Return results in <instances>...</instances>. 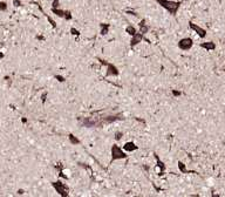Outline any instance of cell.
Masks as SVG:
<instances>
[{
  "instance_id": "cell-1",
  "label": "cell",
  "mask_w": 225,
  "mask_h": 197,
  "mask_svg": "<svg viewBox=\"0 0 225 197\" xmlns=\"http://www.w3.org/2000/svg\"><path fill=\"white\" fill-rule=\"evenodd\" d=\"M154 1H156L162 8H164L171 15H176L181 7V2L175 1V0H154Z\"/></svg>"
},
{
  "instance_id": "cell-2",
  "label": "cell",
  "mask_w": 225,
  "mask_h": 197,
  "mask_svg": "<svg viewBox=\"0 0 225 197\" xmlns=\"http://www.w3.org/2000/svg\"><path fill=\"white\" fill-rule=\"evenodd\" d=\"M52 185H53V188L55 189L56 193H57L60 196L67 197L68 195H69V189H68V187H67L65 183H62L61 181L53 182V183H52Z\"/></svg>"
},
{
  "instance_id": "cell-3",
  "label": "cell",
  "mask_w": 225,
  "mask_h": 197,
  "mask_svg": "<svg viewBox=\"0 0 225 197\" xmlns=\"http://www.w3.org/2000/svg\"><path fill=\"white\" fill-rule=\"evenodd\" d=\"M127 157V154L120 148V146L117 144H112V161L116 160H122V158Z\"/></svg>"
},
{
  "instance_id": "cell-4",
  "label": "cell",
  "mask_w": 225,
  "mask_h": 197,
  "mask_svg": "<svg viewBox=\"0 0 225 197\" xmlns=\"http://www.w3.org/2000/svg\"><path fill=\"white\" fill-rule=\"evenodd\" d=\"M99 61H100L102 65L107 66V76H117V75L120 74L117 67L114 66L112 63H109V62H107L106 60H102V59H99Z\"/></svg>"
},
{
  "instance_id": "cell-5",
  "label": "cell",
  "mask_w": 225,
  "mask_h": 197,
  "mask_svg": "<svg viewBox=\"0 0 225 197\" xmlns=\"http://www.w3.org/2000/svg\"><path fill=\"white\" fill-rule=\"evenodd\" d=\"M52 13L55 14L56 17L63 18V19H66V20L73 19V15H72L71 11H65V10H61L60 7H59V8H52Z\"/></svg>"
},
{
  "instance_id": "cell-6",
  "label": "cell",
  "mask_w": 225,
  "mask_h": 197,
  "mask_svg": "<svg viewBox=\"0 0 225 197\" xmlns=\"http://www.w3.org/2000/svg\"><path fill=\"white\" fill-rule=\"evenodd\" d=\"M193 46V41L191 38H183L178 41V48L182 51H189Z\"/></svg>"
},
{
  "instance_id": "cell-7",
  "label": "cell",
  "mask_w": 225,
  "mask_h": 197,
  "mask_svg": "<svg viewBox=\"0 0 225 197\" xmlns=\"http://www.w3.org/2000/svg\"><path fill=\"white\" fill-rule=\"evenodd\" d=\"M189 27L193 31V32H196L197 33V35L199 37V38H205L206 37V31L204 29V28H202L201 26H198V25H196V24H193L192 21H190L189 22Z\"/></svg>"
},
{
  "instance_id": "cell-8",
  "label": "cell",
  "mask_w": 225,
  "mask_h": 197,
  "mask_svg": "<svg viewBox=\"0 0 225 197\" xmlns=\"http://www.w3.org/2000/svg\"><path fill=\"white\" fill-rule=\"evenodd\" d=\"M143 40V34L142 33H136L135 35H132L130 39V47H135L137 46L141 41Z\"/></svg>"
},
{
  "instance_id": "cell-9",
  "label": "cell",
  "mask_w": 225,
  "mask_h": 197,
  "mask_svg": "<svg viewBox=\"0 0 225 197\" xmlns=\"http://www.w3.org/2000/svg\"><path fill=\"white\" fill-rule=\"evenodd\" d=\"M150 27L146 24V20H141V22H140V33H142L143 35L144 34H147L148 32H149Z\"/></svg>"
},
{
  "instance_id": "cell-10",
  "label": "cell",
  "mask_w": 225,
  "mask_h": 197,
  "mask_svg": "<svg viewBox=\"0 0 225 197\" xmlns=\"http://www.w3.org/2000/svg\"><path fill=\"white\" fill-rule=\"evenodd\" d=\"M138 149V147L134 143V142H127L124 146H123V150H126V151H135V150H137Z\"/></svg>"
},
{
  "instance_id": "cell-11",
  "label": "cell",
  "mask_w": 225,
  "mask_h": 197,
  "mask_svg": "<svg viewBox=\"0 0 225 197\" xmlns=\"http://www.w3.org/2000/svg\"><path fill=\"white\" fill-rule=\"evenodd\" d=\"M201 47H202V48H205L206 51H213V49L216 48V45H215V42H212V41H207V42L201 43Z\"/></svg>"
},
{
  "instance_id": "cell-12",
  "label": "cell",
  "mask_w": 225,
  "mask_h": 197,
  "mask_svg": "<svg viewBox=\"0 0 225 197\" xmlns=\"http://www.w3.org/2000/svg\"><path fill=\"white\" fill-rule=\"evenodd\" d=\"M100 27H101V35H106L108 34L109 32V28H110V25L109 24H100Z\"/></svg>"
},
{
  "instance_id": "cell-13",
  "label": "cell",
  "mask_w": 225,
  "mask_h": 197,
  "mask_svg": "<svg viewBox=\"0 0 225 197\" xmlns=\"http://www.w3.org/2000/svg\"><path fill=\"white\" fill-rule=\"evenodd\" d=\"M126 33L129 34L130 37H132V35H135V34L137 33V29H136V27H134L132 25H128V26L126 27Z\"/></svg>"
},
{
  "instance_id": "cell-14",
  "label": "cell",
  "mask_w": 225,
  "mask_h": 197,
  "mask_svg": "<svg viewBox=\"0 0 225 197\" xmlns=\"http://www.w3.org/2000/svg\"><path fill=\"white\" fill-rule=\"evenodd\" d=\"M155 158H156V161H157V165L160 167V169H161V171H160V175H163V171L165 170V165H164V163L158 158V156L155 154Z\"/></svg>"
},
{
  "instance_id": "cell-15",
  "label": "cell",
  "mask_w": 225,
  "mask_h": 197,
  "mask_svg": "<svg viewBox=\"0 0 225 197\" xmlns=\"http://www.w3.org/2000/svg\"><path fill=\"white\" fill-rule=\"evenodd\" d=\"M68 138H69V142H71L72 144H80V140L77 137H75L73 134H69V135H68Z\"/></svg>"
},
{
  "instance_id": "cell-16",
  "label": "cell",
  "mask_w": 225,
  "mask_h": 197,
  "mask_svg": "<svg viewBox=\"0 0 225 197\" xmlns=\"http://www.w3.org/2000/svg\"><path fill=\"white\" fill-rule=\"evenodd\" d=\"M8 8V5L6 1H0V12H6Z\"/></svg>"
},
{
  "instance_id": "cell-17",
  "label": "cell",
  "mask_w": 225,
  "mask_h": 197,
  "mask_svg": "<svg viewBox=\"0 0 225 197\" xmlns=\"http://www.w3.org/2000/svg\"><path fill=\"white\" fill-rule=\"evenodd\" d=\"M178 169H179L182 173H188V169H187V167H185V164H184L183 162H181V161H178Z\"/></svg>"
},
{
  "instance_id": "cell-18",
  "label": "cell",
  "mask_w": 225,
  "mask_h": 197,
  "mask_svg": "<svg viewBox=\"0 0 225 197\" xmlns=\"http://www.w3.org/2000/svg\"><path fill=\"white\" fill-rule=\"evenodd\" d=\"M60 7V0H53L52 1V8H59Z\"/></svg>"
},
{
  "instance_id": "cell-19",
  "label": "cell",
  "mask_w": 225,
  "mask_h": 197,
  "mask_svg": "<svg viewBox=\"0 0 225 197\" xmlns=\"http://www.w3.org/2000/svg\"><path fill=\"white\" fill-rule=\"evenodd\" d=\"M46 17H47V20H48V21L51 22V25H52V27H53V28H56V24H55V21H54V20L52 19L51 17H48L47 14H46Z\"/></svg>"
},
{
  "instance_id": "cell-20",
  "label": "cell",
  "mask_w": 225,
  "mask_h": 197,
  "mask_svg": "<svg viewBox=\"0 0 225 197\" xmlns=\"http://www.w3.org/2000/svg\"><path fill=\"white\" fill-rule=\"evenodd\" d=\"M71 33H72L73 35H80L79 29H76V28H74V27H72V28H71Z\"/></svg>"
},
{
  "instance_id": "cell-21",
  "label": "cell",
  "mask_w": 225,
  "mask_h": 197,
  "mask_svg": "<svg viewBox=\"0 0 225 197\" xmlns=\"http://www.w3.org/2000/svg\"><path fill=\"white\" fill-rule=\"evenodd\" d=\"M122 136H123V134H122V133H120V132H117V133L115 134V138H116V140H121Z\"/></svg>"
},
{
  "instance_id": "cell-22",
  "label": "cell",
  "mask_w": 225,
  "mask_h": 197,
  "mask_svg": "<svg viewBox=\"0 0 225 197\" xmlns=\"http://www.w3.org/2000/svg\"><path fill=\"white\" fill-rule=\"evenodd\" d=\"M13 5L15 7H19V6H21V1L20 0H13Z\"/></svg>"
},
{
  "instance_id": "cell-23",
  "label": "cell",
  "mask_w": 225,
  "mask_h": 197,
  "mask_svg": "<svg viewBox=\"0 0 225 197\" xmlns=\"http://www.w3.org/2000/svg\"><path fill=\"white\" fill-rule=\"evenodd\" d=\"M55 79L57 80V81H60V82H63V81H65V78L61 76V75H55Z\"/></svg>"
},
{
  "instance_id": "cell-24",
  "label": "cell",
  "mask_w": 225,
  "mask_h": 197,
  "mask_svg": "<svg viewBox=\"0 0 225 197\" xmlns=\"http://www.w3.org/2000/svg\"><path fill=\"white\" fill-rule=\"evenodd\" d=\"M172 95H174V96H179V95H181V92H177V90H172Z\"/></svg>"
},
{
  "instance_id": "cell-25",
  "label": "cell",
  "mask_w": 225,
  "mask_h": 197,
  "mask_svg": "<svg viewBox=\"0 0 225 197\" xmlns=\"http://www.w3.org/2000/svg\"><path fill=\"white\" fill-rule=\"evenodd\" d=\"M24 193H25V191H24V190H22V189H20V190H18V194H20V195H22V194H24Z\"/></svg>"
},
{
  "instance_id": "cell-26",
  "label": "cell",
  "mask_w": 225,
  "mask_h": 197,
  "mask_svg": "<svg viewBox=\"0 0 225 197\" xmlns=\"http://www.w3.org/2000/svg\"><path fill=\"white\" fill-rule=\"evenodd\" d=\"M4 57H5V55H4V53H2V52H0V60L2 59Z\"/></svg>"
}]
</instances>
